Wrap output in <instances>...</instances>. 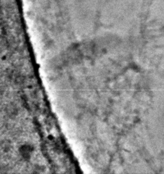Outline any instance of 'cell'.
<instances>
[{"instance_id":"cell-1","label":"cell","mask_w":164,"mask_h":174,"mask_svg":"<svg viewBox=\"0 0 164 174\" xmlns=\"http://www.w3.org/2000/svg\"><path fill=\"white\" fill-rule=\"evenodd\" d=\"M32 148L30 146H23L20 148V153L25 158L30 157V154L32 152Z\"/></svg>"}]
</instances>
